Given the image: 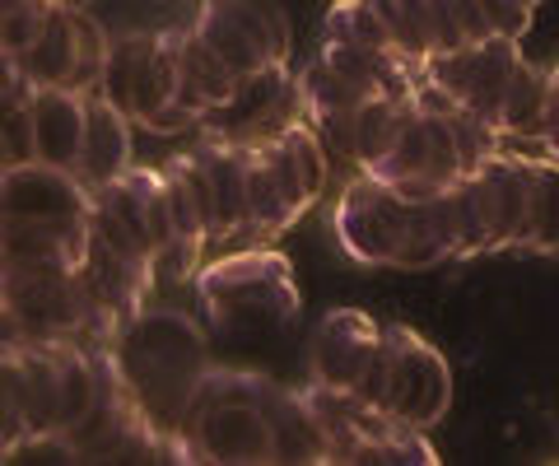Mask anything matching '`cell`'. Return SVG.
<instances>
[{
    "label": "cell",
    "mask_w": 559,
    "mask_h": 466,
    "mask_svg": "<svg viewBox=\"0 0 559 466\" xmlns=\"http://www.w3.org/2000/svg\"><path fill=\"white\" fill-rule=\"evenodd\" d=\"M117 387L140 410L154 434H159L173 457H178V434L191 410L201 378L210 369V340L197 318L178 313V308H145L135 313L108 345Z\"/></svg>",
    "instance_id": "obj_1"
},
{
    "label": "cell",
    "mask_w": 559,
    "mask_h": 466,
    "mask_svg": "<svg viewBox=\"0 0 559 466\" xmlns=\"http://www.w3.org/2000/svg\"><path fill=\"white\" fill-rule=\"evenodd\" d=\"M0 387V439L10 453L33 434H75L103 402L108 359L103 350L66 340H5Z\"/></svg>",
    "instance_id": "obj_2"
},
{
    "label": "cell",
    "mask_w": 559,
    "mask_h": 466,
    "mask_svg": "<svg viewBox=\"0 0 559 466\" xmlns=\"http://www.w3.org/2000/svg\"><path fill=\"white\" fill-rule=\"evenodd\" d=\"M0 248L5 271L24 266H61L84 271L94 234V196L75 172L24 164L0 178Z\"/></svg>",
    "instance_id": "obj_3"
},
{
    "label": "cell",
    "mask_w": 559,
    "mask_h": 466,
    "mask_svg": "<svg viewBox=\"0 0 559 466\" xmlns=\"http://www.w3.org/2000/svg\"><path fill=\"white\" fill-rule=\"evenodd\" d=\"M271 383L275 378L252 369H205L178 434V462L275 466V429L266 410Z\"/></svg>",
    "instance_id": "obj_4"
},
{
    "label": "cell",
    "mask_w": 559,
    "mask_h": 466,
    "mask_svg": "<svg viewBox=\"0 0 559 466\" xmlns=\"http://www.w3.org/2000/svg\"><path fill=\"white\" fill-rule=\"evenodd\" d=\"M197 299L215 332H285L299 318V280L285 252L271 243L210 256L197 271Z\"/></svg>",
    "instance_id": "obj_5"
},
{
    "label": "cell",
    "mask_w": 559,
    "mask_h": 466,
    "mask_svg": "<svg viewBox=\"0 0 559 466\" xmlns=\"http://www.w3.org/2000/svg\"><path fill=\"white\" fill-rule=\"evenodd\" d=\"M0 285H5L0 289L5 340H66L103 350L121 332V322L94 295L84 271L24 266V271H5Z\"/></svg>",
    "instance_id": "obj_6"
},
{
    "label": "cell",
    "mask_w": 559,
    "mask_h": 466,
    "mask_svg": "<svg viewBox=\"0 0 559 466\" xmlns=\"http://www.w3.org/2000/svg\"><path fill=\"white\" fill-rule=\"evenodd\" d=\"M182 28H154L112 38L108 71H103V98H112L135 127L154 135L197 131V117L182 112Z\"/></svg>",
    "instance_id": "obj_7"
},
{
    "label": "cell",
    "mask_w": 559,
    "mask_h": 466,
    "mask_svg": "<svg viewBox=\"0 0 559 466\" xmlns=\"http://www.w3.org/2000/svg\"><path fill=\"white\" fill-rule=\"evenodd\" d=\"M248 187H252V248L275 243L280 234H289L318 196L326 192V141L322 131L308 122H294L280 141L248 150Z\"/></svg>",
    "instance_id": "obj_8"
},
{
    "label": "cell",
    "mask_w": 559,
    "mask_h": 466,
    "mask_svg": "<svg viewBox=\"0 0 559 466\" xmlns=\"http://www.w3.org/2000/svg\"><path fill=\"white\" fill-rule=\"evenodd\" d=\"M308 402L322 420L331 466H433L439 462L433 443L425 439L429 429L406 425L388 406L369 402V396L308 383Z\"/></svg>",
    "instance_id": "obj_9"
},
{
    "label": "cell",
    "mask_w": 559,
    "mask_h": 466,
    "mask_svg": "<svg viewBox=\"0 0 559 466\" xmlns=\"http://www.w3.org/2000/svg\"><path fill=\"white\" fill-rule=\"evenodd\" d=\"M191 28L215 47V57L238 80L289 65V51H294L289 14L275 0H201Z\"/></svg>",
    "instance_id": "obj_10"
},
{
    "label": "cell",
    "mask_w": 559,
    "mask_h": 466,
    "mask_svg": "<svg viewBox=\"0 0 559 466\" xmlns=\"http://www.w3.org/2000/svg\"><path fill=\"white\" fill-rule=\"evenodd\" d=\"M294 122H304V94L299 80L289 75V65H275V71H261L238 80V89L215 103L201 117V141L229 145V150H261L280 141Z\"/></svg>",
    "instance_id": "obj_11"
},
{
    "label": "cell",
    "mask_w": 559,
    "mask_h": 466,
    "mask_svg": "<svg viewBox=\"0 0 559 466\" xmlns=\"http://www.w3.org/2000/svg\"><path fill=\"white\" fill-rule=\"evenodd\" d=\"M373 402L415 429H433L452 402V373L443 355L411 326H382V373Z\"/></svg>",
    "instance_id": "obj_12"
},
{
    "label": "cell",
    "mask_w": 559,
    "mask_h": 466,
    "mask_svg": "<svg viewBox=\"0 0 559 466\" xmlns=\"http://www.w3.org/2000/svg\"><path fill=\"white\" fill-rule=\"evenodd\" d=\"M112 38L90 10H57L43 28V38L33 43L14 61L20 71L38 84V89H70V94H98L103 71H108Z\"/></svg>",
    "instance_id": "obj_13"
},
{
    "label": "cell",
    "mask_w": 559,
    "mask_h": 466,
    "mask_svg": "<svg viewBox=\"0 0 559 466\" xmlns=\"http://www.w3.org/2000/svg\"><path fill=\"white\" fill-rule=\"evenodd\" d=\"M406 224L411 201L364 168H355V178L345 182L336 201V215H331L341 252L359 266H396L401 243H406Z\"/></svg>",
    "instance_id": "obj_14"
},
{
    "label": "cell",
    "mask_w": 559,
    "mask_h": 466,
    "mask_svg": "<svg viewBox=\"0 0 559 466\" xmlns=\"http://www.w3.org/2000/svg\"><path fill=\"white\" fill-rule=\"evenodd\" d=\"M364 172H373V178L396 187L406 201L443 196L462 178H471L462 145H457V131H452V112L448 117L443 112H415L388 159L378 168H364Z\"/></svg>",
    "instance_id": "obj_15"
},
{
    "label": "cell",
    "mask_w": 559,
    "mask_h": 466,
    "mask_svg": "<svg viewBox=\"0 0 559 466\" xmlns=\"http://www.w3.org/2000/svg\"><path fill=\"white\" fill-rule=\"evenodd\" d=\"M518 61H522V51L513 38H489V43L462 47V51H439V57H429L419 71L439 84L462 112L503 131V98H509Z\"/></svg>",
    "instance_id": "obj_16"
},
{
    "label": "cell",
    "mask_w": 559,
    "mask_h": 466,
    "mask_svg": "<svg viewBox=\"0 0 559 466\" xmlns=\"http://www.w3.org/2000/svg\"><path fill=\"white\" fill-rule=\"evenodd\" d=\"M378 373H382V326L369 313H359V308H331L318 322V336H312V383L373 402Z\"/></svg>",
    "instance_id": "obj_17"
},
{
    "label": "cell",
    "mask_w": 559,
    "mask_h": 466,
    "mask_svg": "<svg viewBox=\"0 0 559 466\" xmlns=\"http://www.w3.org/2000/svg\"><path fill=\"white\" fill-rule=\"evenodd\" d=\"M480 187V205L489 219V238L495 252H518L522 229H527V168L513 141H503V150L489 159L485 168L471 172Z\"/></svg>",
    "instance_id": "obj_18"
},
{
    "label": "cell",
    "mask_w": 559,
    "mask_h": 466,
    "mask_svg": "<svg viewBox=\"0 0 559 466\" xmlns=\"http://www.w3.org/2000/svg\"><path fill=\"white\" fill-rule=\"evenodd\" d=\"M131 117L117 108L112 98L90 94V127H84V154L75 178L90 187V196L103 192L108 182H117L121 172L135 168V150H131Z\"/></svg>",
    "instance_id": "obj_19"
},
{
    "label": "cell",
    "mask_w": 559,
    "mask_h": 466,
    "mask_svg": "<svg viewBox=\"0 0 559 466\" xmlns=\"http://www.w3.org/2000/svg\"><path fill=\"white\" fill-rule=\"evenodd\" d=\"M84 127H90V94L38 89L33 98V135H38V164L75 172L84 154Z\"/></svg>",
    "instance_id": "obj_20"
},
{
    "label": "cell",
    "mask_w": 559,
    "mask_h": 466,
    "mask_svg": "<svg viewBox=\"0 0 559 466\" xmlns=\"http://www.w3.org/2000/svg\"><path fill=\"white\" fill-rule=\"evenodd\" d=\"M271 429H275V466H331V447L322 434V420L308 402V387H280L271 383L266 396Z\"/></svg>",
    "instance_id": "obj_21"
},
{
    "label": "cell",
    "mask_w": 559,
    "mask_h": 466,
    "mask_svg": "<svg viewBox=\"0 0 559 466\" xmlns=\"http://www.w3.org/2000/svg\"><path fill=\"white\" fill-rule=\"evenodd\" d=\"M518 145V141H513ZM522 168H527V229H522L518 252H546L559 256V154L522 150Z\"/></svg>",
    "instance_id": "obj_22"
},
{
    "label": "cell",
    "mask_w": 559,
    "mask_h": 466,
    "mask_svg": "<svg viewBox=\"0 0 559 466\" xmlns=\"http://www.w3.org/2000/svg\"><path fill=\"white\" fill-rule=\"evenodd\" d=\"M457 256V219H452V201L429 196L411 201V224H406V243H401L396 266L401 271H429Z\"/></svg>",
    "instance_id": "obj_23"
},
{
    "label": "cell",
    "mask_w": 559,
    "mask_h": 466,
    "mask_svg": "<svg viewBox=\"0 0 559 466\" xmlns=\"http://www.w3.org/2000/svg\"><path fill=\"white\" fill-rule=\"evenodd\" d=\"M415 98H369L355 112V127H349V145L345 159L355 168H378L392 154V145L401 141V131L411 127L415 117Z\"/></svg>",
    "instance_id": "obj_24"
},
{
    "label": "cell",
    "mask_w": 559,
    "mask_h": 466,
    "mask_svg": "<svg viewBox=\"0 0 559 466\" xmlns=\"http://www.w3.org/2000/svg\"><path fill=\"white\" fill-rule=\"evenodd\" d=\"M182 112L197 117V127H201V117L215 108V103H224L234 89H238V75L215 57V47H210L197 28H182Z\"/></svg>",
    "instance_id": "obj_25"
},
{
    "label": "cell",
    "mask_w": 559,
    "mask_h": 466,
    "mask_svg": "<svg viewBox=\"0 0 559 466\" xmlns=\"http://www.w3.org/2000/svg\"><path fill=\"white\" fill-rule=\"evenodd\" d=\"M546 89H550V71L518 61L509 98H503V141H536L540 112H546Z\"/></svg>",
    "instance_id": "obj_26"
},
{
    "label": "cell",
    "mask_w": 559,
    "mask_h": 466,
    "mask_svg": "<svg viewBox=\"0 0 559 466\" xmlns=\"http://www.w3.org/2000/svg\"><path fill=\"white\" fill-rule=\"evenodd\" d=\"M322 38H331V43H349V47H364V51H396L388 24L378 20L373 0H336V5L326 10ZM396 57H401V51H396Z\"/></svg>",
    "instance_id": "obj_27"
},
{
    "label": "cell",
    "mask_w": 559,
    "mask_h": 466,
    "mask_svg": "<svg viewBox=\"0 0 559 466\" xmlns=\"http://www.w3.org/2000/svg\"><path fill=\"white\" fill-rule=\"evenodd\" d=\"M0 122H5V141H0V164H5V168L38 164V135H33V103H28V108H0Z\"/></svg>",
    "instance_id": "obj_28"
},
{
    "label": "cell",
    "mask_w": 559,
    "mask_h": 466,
    "mask_svg": "<svg viewBox=\"0 0 559 466\" xmlns=\"http://www.w3.org/2000/svg\"><path fill=\"white\" fill-rule=\"evenodd\" d=\"M429 38H433V57L439 51H462L466 38L457 28V14H452V0H429Z\"/></svg>",
    "instance_id": "obj_29"
},
{
    "label": "cell",
    "mask_w": 559,
    "mask_h": 466,
    "mask_svg": "<svg viewBox=\"0 0 559 466\" xmlns=\"http://www.w3.org/2000/svg\"><path fill=\"white\" fill-rule=\"evenodd\" d=\"M452 14H457V28H462L466 47H476V43L499 38V33L489 28V14H485V5H480V0H452Z\"/></svg>",
    "instance_id": "obj_30"
},
{
    "label": "cell",
    "mask_w": 559,
    "mask_h": 466,
    "mask_svg": "<svg viewBox=\"0 0 559 466\" xmlns=\"http://www.w3.org/2000/svg\"><path fill=\"white\" fill-rule=\"evenodd\" d=\"M536 145H546L550 154H559V65L550 71V89H546V112H540V131Z\"/></svg>",
    "instance_id": "obj_31"
},
{
    "label": "cell",
    "mask_w": 559,
    "mask_h": 466,
    "mask_svg": "<svg viewBox=\"0 0 559 466\" xmlns=\"http://www.w3.org/2000/svg\"><path fill=\"white\" fill-rule=\"evenodd\" d=\"M94 0H57V10H90Z\"/></svg>",
    "instance_id": "obj_32"
},
{
    "label": "cell",
    "mask_w": 559,
    "mask_h": 466,
    "mask_svg": "<svg viewBox=\"0 0 559 466\" xmlns=\"http://www.w3.org/2000/svg\"><path fill=\"white\" fill-rule=\"evenodd\" d=\"M522 5H532V10H536V5H540V0H522Z\"/></svg>",
    "instance_id": "obj_33"
}]
</instances>
